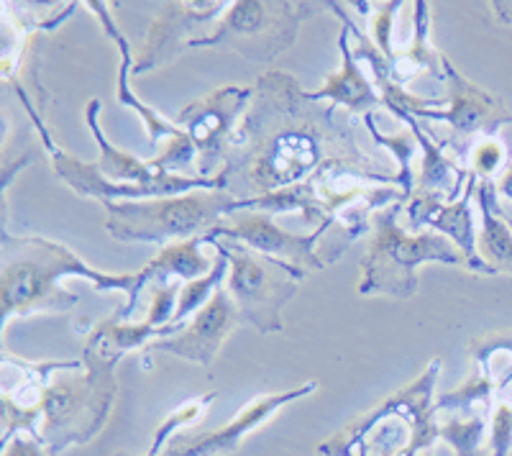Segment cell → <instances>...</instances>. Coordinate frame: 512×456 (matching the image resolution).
<instances>
[{
  "instance_id": "cell-14",
  "label": "cell",
  "mask_w": 512,
  "mask_h": 456,
  "mask_svg": "<svg viewBox=\"0 0 512 456\" xmlns=\"http://www.w3.org/2000/svg\"><path fill=\"white\" fill-rule=\"evenodd\" d=\"M443 67H446V75L451 80V111H436L433 118H443V121L451 123V129L456 131L459 139H472L477 134H495L500 129V123L512 121L510 113H505V108L487 90L464 80L454 67L448 65V59H443Z\"/></svg>"
},
{
  "instance_id": "cell-4",
  "label": "cell",
  "mask_w": 512,
  "mask_h": 456,
  "mask_svg": "<svg viewBox=\"0 0 512 456\" xmlns=\"http://www.w3.org/2000/svg\"><path fill=\"white\" fill-rule=\"evenodd\" d=\"M239 208V198L228 190L172 195L152 200H108L105 228L118 241H187L210 234Z\"/></svg>"
},
{
  "instance_id": "cell-20",
  "label": "cell",
  "mask_w": 512,
  "mask_h": 456,
  "mask_svg": "<svg viewBox=\"0 0 512 456\" xmlns=\"http://www.w3.org/2000/svg\"><path fill=\"white\" fill-rule=\"evenodd\" d=\"M402 118H408L415 139H418L420 147L425 149V164H423V170H420V182H418L420 198L436 200V198H446V195H454L456 190H459V177H461L459 167H456V164L441 152V149L433 147L431 141L425 139L423 129L415 123V118L410 116H402Z\"/></svg>"
},
{
  "instance_id": "cell-22",
  "label": "cell",
  "mask_w": 512,
  "mask_h": 456,
  "mask_svg": "<svg viewBox=\"0 0 512 456\" xmlns=\"http://www.w3.org/2000/svg\"><path fill=\"white\" fill-rule=\"evenodd\" d=\"M226 264H228L226 257H223V254H218V264L213 272H208L205 277H198V280H190L185 287H182L180 300H177L175 318H172V323H175V326H180V321H185L192 310L200 308V305H205V300H210L213 295H216V290L221 287L223 275H226Z\"/></svg>"
},
{
  "instance_id": "cell-8",
  "label": "cell",
  "mask_w": 512,
  "mask_h": 456,
  "mask_svg": "<svg viewBox=\"0 0 512 456\" xmlns=\"http://www.w3.org/2000/svg\"><path fill=\"white\" fill-rule=\"evenodd\" d=\"M308 3H262L239 0L226 11L213 36H200L192 47H233L254 62H272L292 47L297 26L310 16Z\"/></svg>"
},
{
  "instance_id": "cell-21",
  "label": "cell",
  "mask_w": 512,
  "mask_h": 456,
  "mask_svg": "<svg viewBox=\"0 0 512 456\" xmlns=\"http://www.w3.org/2000/svg\"><path fill=\"white\" fill-rule=\"evenodd\" d=\"M484 431H487V418L484 416L451 418L448 423L438 426V439L454 446L456 456H484Z\"/></svg>"
},
{
  "instance_id": "cell-15",
  "label": "cell",
  "mask_w": 512,
  "mask_h": 456,
  "mask_svg": "<svg viewBox=\"0 0 512 456\" xmlns=\"http://www.w3.org/2000/svg\"><path fill=\"white\" fill-rule=\"evenodd\" d=\"M474 190H477V180L472 177L461 200H456V203L451 205H436L438 200L420 198L418 203L413 205V213H428L420 223H428V226L441 231V234H448V239L454 241L456 249H459L461 257H464V264L472 269V272H479V275H497L495 269L489 267V264L479 257V246L477 239H474L472 208H469V200H472Z\"/></svg>"
},
{
  "instance_id": "cell-6",
  "label": "cell",
  "mask_w": 512,
  "mask_h": 456,
  "mask_svg": "<svg viewBox=\"0 0 512 456\" xmlns=\"http://www.w3.org/2000/svg\"><path fill=\"white\" fill-rule=\"evenodd\" d=\"M228 262V295L233 305L239 308L244 323L259 331V334H280L285 331L282 308L295 298L297 277L290 269L282 267L274 259L262 257L259 252L239 241H218L208 236Z\"/></svg>"
},
{
  "instance_id": "cell-9",
  "label": "cell",
  "mask_w": 512,
  "mask_h": 456,
  "mask_svg": "<svg viewBox=\"0 0 512 456\" xmlns=\"http://www.w3.org/2000/svg\"><path fill=\"white\" fill-rule=\"evenodd\" d=\"M326 228L328 226H318V231L305 236L287 234L274 223L272 213L241 208V211H233L228 221L213 228L208 236H213V239L223 236L228 241H239V244L262 254V257L280 262L282 267L290 269L297 280H303L308 272H318V269L326 267V262L315 254V244H318Z\"/></svg>"
},
{
  "instance_id": "cell-17",
  "label": "cell",
  "mask_w": 512,
  "mask_h": 456,
  "mask_svg": "<svg viewBox=\"0 0 512 456\" xmlns=\"http://www.w3.org/2000/svg\"><path fill=\"white\" fill-rule=\"evenodd\" d=\"M346 34H349V31H344V36H341V49H344L341 70H338L336 75L328 77L326 85L310 95H313L315 100L331 98L333 106H346L356 113H367L372 111L374 106H379L382 98L377 95V90H374V85L369 82V77L364 75V70H359L354 54H349V47H346Z\"/></svg>"
},
{
  "instance_id": "cell-25",
  "label": "cell",
  "mask_w": 512,
  "mask_h": 456,
  "mask_svg": "<svg viewBox=\"0 0 512 456\" xmlns=\"http://www.w3.org/2000/svg\"><path fill=\"white\" fill-rule=\"evenodd\" d=\"M489 395H492V382H489L487 377H474V380L466 382V385L461 387V390L448 392V395H443V398L436 403V410L438 408L472 410V405L477 403V400H482V403L487 405L489 403Z\"/></svg>"
},
{
  "instance_id": "cell-33",
  "label": "cell",
  "mask_w": 512,
  "mask_h": 456,
  "mask_svg": "<svg viewBox=\"0 0 512 456\" xmlns=\"http://www.w3.org/2000/svg\"><path fill=\"white\" fill-rule=\"evenodd\" d=\"M126 456H128V454H126Z\"/></svg>"
},
{
  "instance_id": "cell-1",
  "label": "cell",
  "mask_w": 512,
  "mask_h": 456,
  "mask_svg": "<svg viewBox=\"0 0 512 456\" xmlns=\"http://www.w3.org/2000/svg\"><path fill=\"white\" fill-rule=\"evenodd\" d=\"M333 106H318L313 95L285 72H269L254 88V106L228 144L223 180L244 200L264 198L318 177H369L372 167L349 131L338 129ZM374 177V175H372Z\"/></svg>"
},
{
  "instance_id": "cell-24",
  "label": "cell",
  "mask_w": 512,
  "mask_h": 456,
  "mask_svg": "<svg viewBox=\"0 0 512 456\" xmlns=\"http://www.w3.org/2000/svg\"><path fill=\"white\" fill-rule=\"evenodd\" d=\"M418 11H415V44L408 54H405V62L408 65L402 67L397 72V80H408L413 75L410 67L415 70H433V49L428 47V41H425V34H428V11H425V3H418Z\"/></svg>"
},
{
  "instance_id": "cell-27",
  "label": "cell",
  "mask_w": 512,
  "mask_h": 456,
  "mask_svg": "<svg viewBox=\"0 0 512 456\" xmlns=\"http://www.w3.org/2000/svg\"><path fill=\"white\" fill-rule=\"evenodd\" d=\"M502 162H505V149H502L500 141H495L492 136L482 139L477 147H474V152H472L474 175H479L487 180V177H492L497 170H500Z\"/></svg>"
},
{
  "instance_id": "cell-19",
  "label": "cell",
  "mask_w": 512,
  "mask_h": 456,
  "mask_svg": "<svg viewBox=\"0 0 512 456\" xmlns=\"http://www.w3.org/2000/svg\"><path fill=\"white\" fill-rule=\"evenodd\" d=\"M90 11L95 13V16L100 18V24H103L105 34L111 36L113 41H116L118 47H121V57H123V65H121V80H118V100H121L123 106L126 108H134L136 113H139L141 118H144L146 129H149V136H152V141H159V139H177V136H182L185 131L177 129V126H172V123L164 121L159 113H154L152 108L144 106L139 98H136L131 90H128V72H131V49H128V41L126 36L118 31V26L113 24L111 13H108V8L103 6V3H88Z\"/></svg>"
},
{
  "instance_id": "cell-23",
  "label": "cell",
  "mask_w": 512,
  "mask_h": 456,
  "mask_svg": "<svg viewBox=\"0 0 512 456\" xmlns=\"http://www.w3.org/2000/svg\"><path fill=\"white\" fill-rule=\"evenodd\" d=\"M210 398H213V395H208V398H200V400H192V403L177 408L169 418H164V423L157 428V433H154L152 449H149V454L146 456H162L164 444H169V441H172V436H175L182 426H187V423H192V421H198L200 413L208 408Z\"/></svg>"
},
{
  "instance_id": "cell-32",
  "label": "cell",
  "mask_w": 512,
  "mask_h": 456,
  "mask_svg": "<svg viewBox=\"0 0 512 456\" xmlns=\"http://www.w3.org/2000/svg\"><path fill=\"white\" fill-rule=\"evenodd\" d=\"M118 456H126V454H118Z\"/></svg>"
},
{
  "instance_id": "cell-31",
  "label": "cell",
  "mask_w": 512,
  "mask_h": 456,
  "mask_svg": "<svg viewBox=\"0 0 512 456\" xmlns=\"http://www.w3.org/2000/svg\"><path fill=\"white\" fill-rule=\"evenodd\" d=\"M497 193H500L502 198L512 200V164H510V167H507L505 172H502L500 182H497Z\"/></svg>"
},
{
  "instance_id": "cell-5",
  "label": "cell",
  "mask_w": 512,
  "mask_h": 456,
  "mask_svg": "<svg viewBox=\"0 0 512 456\" xmlns=\"http://www.w3.org/2000/svg\"><path fill=\"white\" fill-rule=\"evenodd\" d=\"M397 205L384 208L372 216L374 234L364 257V277L359 293H382L395 298H413L418 290L415 267L423 262L459 264L461 252L451 239L441 234L410 236L397 226Z\"/></svg>"
},
{
  "instance_id": "cell-30",
  "label": "cell",
  "mask_w": 512,
  "mask_h": 456,
  "mask_svg": "<svg viewBox=\"0 0 512 456\" xmlns=\"http://www.w3.org/2000/svg\"><path fill=\"white\" fill-rule=\"evenodd\" d=\"M3 456H52V454H47V451L41 449L36 439H24V436L18 433L16 439H11L6 446H3Z\"/></svg>"
},
{
  "instance_id": "cell-11",
  "label": "cell",
  "mask_w": 512,
  "mask_h": 456,
  "mask_svg": "<svg viewBox=\"0 0 512 456\" xmlns=\"http://www.w3.org/2000/svg\"><path fill=\"white\" fill-rule=\"evenodd\" d=\"M239 323H244L239 308L233 305L226 287H218L216 295L198 310V316L192 318L190 326H180L177 334L152 341L146 349L169 351V354L187 359V362L208 367L216 359L218 351H221L223 341L228 339V334Z\"/></svg>"
},
{
  "instance_id": "cell-12",
  "label": "cell",
  "mask_w": 512,
  "mask_h": 456,
  "mask_svg": "<svg viewBox=\"0 0 512 456\" xmlns=\"http://www.w3.org/2000/svg\"><path fill=\"white\" fill-rule=\"evenodd\" d=\"M315 382L308 385H300L290 392H277V395H259L254 403L246 405L239 416L233 418L228 426L216 428V431L200 433V436H180V439H172L167 444V449L162 451V456H218V454H231V451L239 449L241 439H246V433H251L254 428H259L262 423H267L269 418L277 413L280 408H285L287 403L297 398H305L315 390Z\"/></svg>"
},
{
  "instance_id": "cell-18",
  "label": "cell",
  "mask_w": 512,
  "mask_h": 456,
  "mask_svg": "<svg viewBox=\"0 0 512 456\" xmlns=\"http://www.w3.org/2000/svg\"><path fill=\"white\" fill-rule=\"evenodd\" d=\"M495 185L484 180L479 185V208H482V234H479V257L495 269L512 275V228L500 216L495 200Z\"/></svg>"
},
{
  "instance_id": "cell-16",
  "label": "cell",
  "mask_w": 512,
  "mask_h": 456,
  "mask_svg": "<svg viewBox=\"0 0 512 456\" xmlns=\"http://www.w3.org/2000/svg\"><path fill=\"white\" fill-rule=\"evenodd\" d=\"M208 241V234L198 236V239L177 241V244L164 246L162 252L146 264L144 269L134 272L136 275V300H139L141 287H146L149 282H164L167 277H182V280H198L205 277L208 272V259L200 254L198 246Z\"/></svg>"
},
{
  "instance_id": "cell-3",
  "label": "cell",
  "mask_w": 512,
  "mask_h": 456,
  "mask_svg": "<svg viewBox=\"0 0 512 456\" xmlns=\"http://www.w3.org/2000/svg\"><path fill=\"white\" fill-rule=\"evenodd\" d=\"M98 100H90L88 123L100 147V162L88 164L62 152L52 144V164L59 180H64L72 190L85 198H100L103 203L113 198H172L185 190H226V180L221 175L213 177H185L159 172L152 162H139L128 152H121L105 139L98 126Z\"/></svg>"
},
{
  "instance_id": "cell-7",
  "label": "cell",
  "mask_w": 512,
  "mask_h": 456,
  "mask_svg": "<svg viewBox=\"0 0 512 456\" xmlns=\"http://www.w3.org/2000/svg\"><path fill=\"white\" fill-rule=\"evenodd\" d=\"M116 398V377L90 372L59 377L41 395V444L57 456L70 444H85L105 426Z\"/></svg>"
},
{
  "instance_id": "cell-10",
  "label": "cell",
  "mask_w": 512,
  "mask_h": 456,
  "mask_svg": "<svg viewBox=\"0 0 512 456\" xmlns=\"http://www.w3.org/2000/svg\"><path fill=\"white\" fill-rule=\"evenodd\" d=\"M254 98V88H218L205 98L195 100L177 116L187 136L198 149V170L203 177H210L218 164H226L228 144L236 134V121L241 111L249 108Z\"/></svg>"
},
{
  "instance_id": "cell-29",
  "label": "cell",
  "mask_w": 512,
  "mask_h": 456,
  "mask_svg": "<svg viewBox=\"0 0 512 456\" xmlns=\"http://www.w3.org/2000/svg\"><path fill=\"white\" fill-rule=\"evenodd\" d=\"M400 8V3H384L382 8H379V13L374 16V41H377L379 47V54H384V57H392V47H390V31H392V16H395V11Z\"/></svg>"
},
{
  "instance_id": "cell-26",
  "label": "cell",
  "mask_w": 512,
  "mask_h": 456,
  "mask_svg": "<svg viewBox=\"0 0 512 456\" xmlns=\"http://www.w3.org/2000/svg\"><path fill=\"white\" fill-rule=\"evenodd\" d=\"M177 300H180V287L159 285L157 290H154L152 308H149L146 326H152V328L172 326V318H175V310H177Z\"/></svg>"
},
{
  "instance_id": "cell-13",
  "label": "cell",
  "mask_w": 512,
  "mask_h": 456,
  "mask_svg": "<svg viewBox=\"0 0 512 456\" xmlns=\"http://www.w3.org/2000/svg\"><path fill=\"white\" fill-rule=\"evenodd\" d=\"M226 3H167L164 11L149 26L144 52L134 62V72H149L154 67L175 59L195 41L198 31H205Z\"/></svg>"
},
{
  "instance_id": "cell-28",
  "label": "cell",
  "mask_w": 512,
  "mask_h": 456,
  "mask_svg": "<svg viewBox=\"0 0 512 456\" xmlns=\"http://www.w3.org/2000/svg\"><path fill=\"white\" fill-rule=\"evenodd\" d=\"M492 456H507L512 451V405L500 403L492 416Z\"/></svg>"
},
{
  "instance_id": "cell-2",
  "label": "cell",
  "mask_w": 512,
  "mask_h": 456,
  "mask_svg": "<svg viewBox=\"0 0 512 456\" xmlns=\"http://www.w3.org/2000/svg\"><path fill=\"white\" fill-rule=\"evenodd\" d=\"M64 277H85L98 290H121L128 305L121 316H128L136 305V275L98 272L82 262L72 249L41 236L3 234V272H0V300L3 323L31 313H59L77 303L62 287Z\"/></svg>"
}]
</instances>
